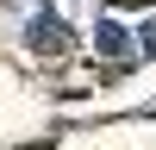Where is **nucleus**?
I'll return each instance as SVG.
<instances>
[{
	"mask_svg": "<svg viewBox=\"0 0 156 150\" xmlns=\"http://www.w3.org/2000/svg\"><path fill=\"white\" fill-rule=\"evenodd\" d=\"M31 50H37V56H62V50H69L56 12H37V19H31Z\"/></svg>",
	"mask_w": 156,
	"mask_h": 150,
	"instance_id": "obj_1",
	"label": "nucleus"
},
{
	"mask_svg": "<svg viewBox=\"0 0 156 150\" xmlns=\"http://www.w3.org/2000/svg\"><path fill=\"white\" fill-rule=\"evenodd\" d=\"M137 50H144V56H156V19L144 25V31H137Z\"/></svg>",
	"mask_w": 156,
	"mask_h": 150,
	"instance_id": "obj_2",
	"label": "nucleus"
}]
</instances>
